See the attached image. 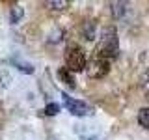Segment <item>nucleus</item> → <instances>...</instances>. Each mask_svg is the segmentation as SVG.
Returning <instances> with one entry per match:
<instances>
[{
    "label": "nucleus",
    "mask_w": 149,
    "mask_h": 140,
    "mask_svg": "<svg viewBox=\"0 0 149 140\" xmlns=\"http://www.w3.org/2000/svg\"><path fill=\"white\" fill-rule=\"evenodd\" d=\"M69 6L67 0H50V2H47V8L54 9V11H62V9H65Z\"/></svg>",
    "instance_id": "0eeeda50"
},
{
    "label": "nucleus",
    "mask_w": 149,
    "mask_h": 140,
    "mask_svg": "<svg viewBox=\"0 0 149 140\" xmlns=\"http://www.w3.org/2000/svg\"><path fill=\"white\" fill-rule=\"evenodd\" d=\"M110 6H112V13H114V17L119 19L125 13V6H127V4H125V2H112Z\"/></svg>",
    "instance_id": "1a4fd4ad"
},
{
    "label": "nucleus",
    "mask_w": 149,
    "mask_h": 140,
    "mask_svg": "<svg viewBox=\"0 0 149 140\" xmlns=\"http://www.w3.org/2000/svg\"><path fill=\"white\" fill-rule=\"evenodd\" d=\"M43 112H45L47 116H54V114H58V112H60V105H56V103H49V105L45 106Z\"/></svg>",
    "instance_id": "9d476101"
},
{
    "label": "nucleus",
    "mask_w": 149,
    "mask_h": 140,
    "mask_svg": "<svg viewBox=\"0 0 149 140\" xmlns=\"http://www.w3.org/2000/svg\"><path fill=\"white\" fill-rule=\"evenodd\" d=\"M88 71V77L91 78H102L106 73L110 71V62L106 58H101V56H95L86 67Z\"/></svg>",
    "instance_id": "7ed1b4c3"
},
{
    "label": "nucleus",
    "mask_w": 149,
    "mask_h": 140,
    "mask_svg": "<svg viewBox=\"0 0 149 140\" xmlns=\"http://www.w3.org/2000/svg\"><path fill=\"white\" fill-rule=\"evenodd\" d=\"M118 52H119V45H118V36H116V30H114V28H108V30L104 32V36H102V39H101L97 56L110 60V58H116Z\"/></svg>",
    "instance_id": "f257e3e1"
},
{
    "label": "nucleus",
    "mask_w": 149,
    "mask_h": 140,
    "mask_svg": "<svg viewBox=\"0 0 149 140\" xmlns=\"http://www.w3.org/2000/svg\"><path fill=\"white\" fill-rule=\"evenodd\" d=\"M22 17H24V9H22V6H13L11 11H9V22H11V24H17Z\"/></svg>",
    "instance_id": "423d86ee"
},
{
    "label": "nucleus",
    "mask_w": 149,
    "mask_h": 140,
    "mask_svg": "<svg viewBox=\"0 0 149 140\" xmlns=\"http://www.w3.org/2000/svg\"><path fill=\"white\" fill-rule=\"evenodd\" d=\"M65 67L69 69L71 73H78L82 69L88 67V62H86V52L80 49V47H69L67 49V54H65Z\"/></svg>",
    "instance_id": "f03ea898"
},
{
    "label": "nucleus",
    "mask_w": 149,
    "mask_h": 140,
    "mask_svg": "<svg viewBox=\"0 0 149 140\" xmlns=\"http://www.w3.org/2000/svg\"><path fill=\"white\" fill-rule=\"evenodd\" d=\"M62 97H63L65 108L71 112L73 116H88V114H91V108H90V106H88L84 101L73 99V97H69L67 93H62Z\"/></svg>",
    "instance_id": "20e7f679"
},
{
    "label": "nucleus",
    "mask_w": 149,
    "mask_h": 140,
    "mask_svg": "<svg viewBox=\"0 0 149 140\" xmlns=\"http://www.w3.org/2000/svg\"><path fill=\"white\" fill-rule=\"evenodd\" d=\"M138 121H140L142 127L149 129V106H146V108H142L138 112Z\"/></svg>",
    "instance_id": "6e6552de"
},
{
    "label": "nucleus",
    "mask_w": 149,
    "mask_h": 140,
    "mask_svg": "<svg viewBox=\"0 0 149 140\" xmlns=\"http://www.w3.org/2000/svg\"><path fill=\"white\" fill-rule=\"evenodd\" d=\"M58 77L62 78V80L67 84L69 88H74V77H73V73L69 71L67 67H62V69H60V71H58Z\"/></svg>",
    "instance_id": "39448f33"
},
{
    "label": "nucleus",
    "mask_w": 149,
    "mask_h": 140,
    "mask_svg": "<svg viewBox=\"0 0 149 140\" xmlns=\"http://www.w3.org/2000/svg\"><path fill=\"white\" fill-rule=\"evenodd\" d=\"M15 65H19V69L24 71V73H34V65L32 64H24V62H21V60H15Z\"/></svg>",
    "instance_id": "9b49d317"
}]
</instances>
